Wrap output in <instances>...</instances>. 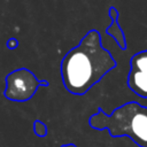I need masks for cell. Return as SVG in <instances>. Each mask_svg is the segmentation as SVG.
Masks as SVG:
<instances>
[{
	"instance_id": "cell-4",
	"label": "cell",
	"mask_w": 147,
	"mask_h": 147,
	"mask_svg": "<svg viewBox=\"0 0 147 147\" xmlns=\"http://www.w3.org/2000/svg\"><path fill=\"white\" fill-rule=\"evenodd\" d=\"M127 86L138 96L147 99V49L131 56Z\"/></svg>"
},
{
	"instance_id": "cell-2",
	"label": "cell",
	"mask_w": 147,
	"mask_h": 147,
	"mask_svg": "<svg viewBox=\"0 0 147 147\" xmlns=\"http://www.w3.org/2000/svg\"><path fill=\"white\" fill-rule=\"evenodd\" d=\"M94 130H108L111 137H127L137 146L147 147V107L137 101L115 108L110 115L99 107L88 118Z\"/></svg>"
},
{
	"instance_id": "cell-7",
	"label": "cell",
	"mask_w": 147,
	"mask_h": 147,
	"mask_svg": "<svg viewBox=\"0 0 147 147\" xmlns=\"http://www.w3.org/2000/svg\"><path fill=\"white\" fill-rule=\"evenodd\" d=\"M6 46H7V48H9V49H15V48L18 46V41H17L16 38H9V39L7 40V42H6Z\"/></svg>"
},
{
	"instance_id": "cell-8",
	"label": "cell",
	"mask_w": 147,
	"mask_h": 147,
	"mask_svg": "<svg viewBox=\"0 0 147 147\" xmlns=\"http://www.w3.org/2000/svg\"><path fill=\"white\" fill-rule=\"evenodd\" d=\"M61 147H77L75 144H64V145H62Z\"/></svg>"
},
{
	"instance_id": "cell-6",
	"label": "cell",
	"mask_w": 147,
	"mask_h": 147,
	"mask_svg": "<svg viewBox=\"0 0 147 147\" xmlns=\"http://www.w3.org/2000/svg\"><path fill=\"white\" fill-rule=\"evenodd\" d=\"M33 132L38 137H46L48 130H47L46 124H44L40 119H36L33 122Z\"/></svg>"
},
{
	"instance_id": "cell-3",
	"label": "cell",
	"mask_w": 147,
	"mask_h": 147,
	"mask_svg": "<svg viewBox=\"0 0 147 147\" xmlns=\"http://www.w3.org/2000/svg\"><path fill=\"white\" fill-rule=\"evenodd\" d=\"M49 86L46 79H39L36 75L26 69H15L6 76V88L3 95L6 99L16 102H24L33 98L39 87Z\"/></svg>"
},
{
	"instance_id": "cell-1",
	"label": "cell",
	"mask_w": 147,
	"mask_h": 147,
	"mask_svg": "<svg viewBox=\"0 0 147 147\" xmlns=\"http://www.w3.org/2000/svg\"><path fill=\"white\" fill-rule=\"evenodd\" d=\"M116 65L110 52L101 44L99 31L92 29L62 59V83L71 94L84 95Z\"/></svg>"
},
{
	"instance_id": "cell-5",
	"label": "cell",
	"mask_w": 147,
	"mask_h": 147,
	"mask_svg": "<svg viewBox=\"0 0 147 147\" xmlns=\"http://www.w3.org/2000/svg\"><path fill=\"white\" fill-rule=\"evenodd\" d=\"M108 15L111 18V24L106 29V33L109 34L110 37H113L116 41V44L119 46L121 49H126V39H125V34L122 30V28L118 24V10L111 6L108 10Z\"/></svg>"
}]
</instances>
